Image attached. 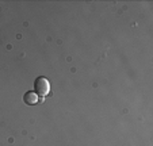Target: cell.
Here are the masks:
<instances>
[{
    "label": "cell",
    "mask_w": 153,
    "mask_h": 146,
    "mask_svg": "<svg viewBox=\"0 0 153 146\" xmlns=\"http://www.w3.org/2000/svg\"><path fill=\"white\" fill-rule=\"evenodd\" d=\"M34 91L38 96H46L50 92V83L46 77H38L37 80L34 81Z\"/></svg>",
    "instance_id": "cell-1"
},
{
    "label": "cell",
    "mask_w": 153,
    "mask_h": 146,
    "mask_svg": "<svg viewBox=\"0 0 153 146\" xmlns=\"http://www.w3.org/2000/svg\"><path fill=\"white\" fill-rule=\"evenodd\" d=\"M23 102L27 106H34L38 103V95L34 91H29L23 95Z\"/></svg>",
    "instance_id": "cell-2"
}]
</instances>
